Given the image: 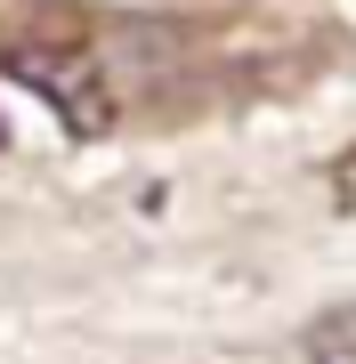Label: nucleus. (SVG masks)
<instances>
[{
  "label": "nucleus",
  "instance_id": "nucleus-1",
  "mask_svg": "<svg viewBox=\"0 0 356 364\" xmlns=\"http://www.w3.org/2000/svg\"><path fill=\"white\" fill-rule=\"evenodd\" d=\"M9 73L25 81L41 105H57V122H65L73 138H106L114 130V65H97V57H81V49L16 41V49H9Z\"/></svg>",
  "mask_w": 356,
  "mask_h": 364
},
{
  "label": "nucleus",
  "instance_id": "nucleus-2",
  "mask_svg": "<svg viewBox=\"0 0 356 364\" xmlns=\"http://www.w3.org/2000/svg\"><path fill=\"white\" fill-rule=\"evenodd\" d=\"M316 364H356V348H340V340H324V348H316Z\"/></svg>",
  "mask_w": 356,
  "mask_h": 364
}]
</instances>
